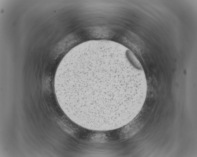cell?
<instances>
[{
    "mask_svg": "<svg viewBox=\"0 0 197 157\" xmlns=\"http://www.w3.org/2000/svg\"><path fill=\"white\" fill-rule=\"evenodd\" d=\"M83 61L82 80L88 111L112 117L129 115L146 82L143 70L120 56L95 55Z\"/></svg>",
    "mask_w": 197,
    "mask_h": 157,
    "instance_id": "6da1fadb",
    "label": "cell"
}]
</instances>
